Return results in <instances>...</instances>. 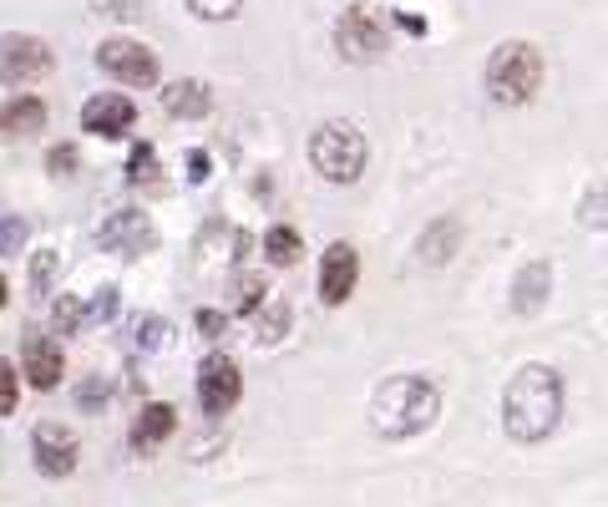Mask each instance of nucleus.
Returning <instances> with one entry per match:
<instances>
[{"instance_id":"aec40b11","label":"nucleus","mask_w":608,"mask_h":507,"mask_svg":"<svg viewBox=\"0 0 608 507\" xmlns=\"http://www.w3.org/2000/svg\"><path fill=\"white\" fill-rule=\"evenodd\" d=\"M167 320H157V314H137L132 320V340H127V351L132 355H157V351H167Z\"/></svg>"},{"instance_id":"7ed1b4c3","label":"nucleus","mask_w":608,"mask_h":507,"mask_svg":"<svg viewBox=\"0 0 608 507\" xmlns=\"http://www.w3.org/2000/svg\"><path fill=\"white\" fill-rule=\"evenodd\" d=\"M487 97L502 107H527L543 86V51L533 41H502L487 61Z\"/></svg>"},{"instance_id":"f3484780","label":"nucleus","mask_w":608,"mask_h":507,"mask_svg":"<svg viewBox=\"0 0 608 507\" xmlns=\"http://www.w3.org/2000/svg\"><path fill=\"white\" fill-rule=\"evenodd\" d=\"M456 249H462V224L456 218H436V224H426V234L416 239V254H421V265H452Z\"/></svg>"},{"instance_id":"f8f14e48","label":"nucleus","mask_w":608,"mask_h":507,"mask_svg":"<svg viewBox=\"0 0 608 507\" xmlns=\"http://www.w3.org/2000/svg\"><path fill=\"white\" fill-rule=\"evenodd\" d=\"M21 371H25V381H31L37 391H56L61 386V371H66V361H61V351H56V340L37 335V330H25V335H21Z\"/></svg>"},{"instance_id":"39448f33","label":"nucleus","mask_w":608,"mask_h":507,"mask_svg":"<svg viewBox=\"0 0 608 507\" xmlns=\"http://www.w3.org/2000/svg\"><path fill=\"white\" fill-rule=\"evenodd\" d=\"M334 46H340L346 61L365 66V61H381L385 51H391V31H385V21L375 15V6H346L340 21H334Z\"/></svg>"},{"instance_id":"bb28decb","label":"nucleus","mask_w":608,"mask_h":507,"mask_svg":"<svg viewBox=\"0 0 608 507\" xmlns=\"http://www.w3.org/2000/svg\"><path fill=\"white\" fill-rule=\"evenodd\" d=\"M21 375L25 371H16V365L0 361V411H6V416H16V401H21Z\"/></svg>"},{"instance_id":"b1692460","label":"nucleus","mask_w":608,"mask_h":507,"mask_svg":"<svg viewBox=\"0 0 608 507\" xmlns=\"http://www.w3.org/2000/svg\"><path fill=\"white\" fill-rule=\"evenodd\" d=\"M198 21H234L244 11V0H183Z\"/></svg>"},{"instance_id":"7c9ffc66","label":"nucleus","mask_w":608,"mask_h":507,"mask_svg":"<svg viewBox=\"0 0 608 507\" xmlns=\"http://www.w3.org/2000/svg\"><path fill=\"white\" fill-rule=\"evenodd\" d=\"M21 239H25V224L16 214H6V244H0V254H21Z\"/></svg>"},{"instance_id":"f03ea898","label":"nucleus","mask_w":608,"mask_h":507,"mask_svg":"<svg viewBox=\"0 0 608 507\" xmlns=\"http://www.w3.org/2000/svg\"><path fill=\"white\" fill-rule=\"evenodd\" d=\"M436 416H442V386L421 371L385 375L381 386H375V396H370V426H375V436H385V442L421 436Z\"/></svg>"},{"instance_id":"dca6fc26","label":"nucleus","mask_w":608,"mask_h":507,"mask_svg":"<svg viewBox=\"0 0 608 507\" xmlns=\"http://www.w3.org/2000/svg\"><path fill=\"white\" fill-rule=\"evenodd\" d=\"M548 290H553L548 259H533V265H523V269H517V279H513V310L517 314H537V310H543V300H548Z\"/></svg>"},{"instance_id":"f257e3e1","label":"nucleus","mask_w":608,"mask_h":507,"mask_svg":"<svg viewBox=\"0 0 608 507\" xmlns=\"http://www.w3.org/2000/svg\"><path fill=\"white\" fill-rule=\"evenodd\" d=\"M563 426V375L553 365L533 361L517 365L507 391H502V432L517 447H537Z\"/></svg>"},{"instance_id":"423d86ee","label":"nucleus","mask_w":608,"mask_h":507,"mask_svg":"<svg viewBox=\"0 0 608 507\" xmlns=\"http://www.w3.org/2000/svg\"><path fill=\"white\" fill-rule=\"evenodd\" d=\"M96 66H102L112 82H122V86H157V56L143 46V41H127V37L102 41Z\"/></svg>"},{"instance_id":"a211bd4d","label":"nucleus","mask_w":608,"mask_h":507,"mask_svg":"<svg viewBox=\"0 0 608 507\" xmlns=\"http://www.w3.org/2000/svg\"><path fill=\"white\" fill-rule=\"evenodd\" d=\"M47 102L41 97H11L6 107H0V133H11V137H25V133H41L47 127Z\"/></svg>"},{"instance_id":"ddd939ff","label":"nucleus","mask_w":608,"mask_h":507,"mask_svg":"<svg viewBox=\"0 0 608 507\" xmlns=\"http://www.w3.org/2000/svg\"><path fill=\"white\" fill-rule=\"evenodd\" d=\"M132 122H137V102L122 97V92H102L82 107V127L96 137H122Z\"/></svg>"},{"instance_id":"c85d7f7f","label":"nucleus","mask_w":608,"mask_h":507,"mask_svg":"<svg viewBox=\"0 0 608 507\" xmlns=\"http://www.w3.org/2000/svg\"><path fill=\"white\" fill-rule=\"evenodd\" d=\"M47 168H51V178H72V173H76V147H72V143H61V147H51V157H47Z\"/></svg>"},{"instance_id":"9b49d317","label":"nucleus","mask_w":608,"mask_h":507,"mask_svg":"<svg viewBox=\"0 0 608 507\" xmlns=\"http://www.w3.org/2000/svg\"><path fill=\"white\" fill-rule=\"evenodd\" d=\"M355 279H360V254L355 244H330L320 259V300L324 304H346L355 294Z\"/></svg>"},{"instance_id":"393cba45","label":"nucleus","mask_w":608,"mask_h":507,"mask_svg":"<svg viewBox=\"0 0 608 507\" xmlns=\"http://www.w3.org/2000/svg\"><path fill=\"white\" fill-rule=\"evenodd\" d=\"M117 304H122V294L112 290V284H102V290L92 294V304H86V330H92V325H107L112 314H117Z\"/></svg>"},{"instance_id":"412c9836","label":"nucleus","mask_w":608,"mask_h":507,"mask_svg":"<svg viewBox=\"0 0 608 507\" xmlns=\"http://www.w3.org/2000/svg\"><path fill=\"white\" fill-rule=\"evenodd\" d=\"M264 254H269V265H299V254H305V239H299V229H289V224H275V229L264 234Z\"/></svg>"},{"instance_id":"a878e982","label":"nucleus","mask_w":608,"mask_h":507,"mask_svg":"<svg viewBox=\"0 0 608 507\" xmlns=\"http://www.w3.org/2000/svg\"><path fill=\"white\" fill-rule=\"evenodd\" d=\"M56 269H61L56 249H41L37 259H31V290H37V294H47V290H51V279H56Z\"/></svg>"},{"instance_id":"c756f323","label":"nucleus","mask_w":608,"mask_h":507,"mask_svg":"<svg viewBox=\"0 0 608 507\" xmlns=\"http://www.w3.org/2000/svg\"><path fill=\"white\" fill-rule=\"evenodd\" d=\"M193 325H198V335L218 340V335H224L228 320H224V310H198V314H193Z\"/></svg>"},{"instance_id":"cd10ccee","label":"nucleus","mask_w":608,"mask_h":507,"mask_svg":"<svg viewBox=\"0 0 608 507\" xmlns=\"http://www.w3.org/2000/svg\"><path fill=\"white\" fill-rule=\"evenodd\" d=\"M112 396V381L107 375H92V381H86V391H76V406L82 411H102V401Z\"/></svg>"},{"instance_id":"6e6552de","label":"nucleus","mask_w":608,"mask_h":507,"mask_svg":"<svg viewBox=\"0 0 608 507\" xmlns=\"http://www.w3.org/2000/svg\"><path fill=\"white\" fill-rule=\"evenodd\" d=\"M51 66H56V56H51V46L41 37L11 31V37L0 41V76H6V86L37 82V76H47Z\"/></svg>"},{"instance_id":"9d476101","label":"nucleus","mask_w":608,"mask_h":507,"mask_svg":"<svg viewBox=\"0 0 608 507\" xmlns=\"http://www.w3.org/2000/svg\"><path fill=\"white\" fill-rule=\"evenodd\" d=\"M31 462H37L41 477H72L76 462H82V447H76V436L66 426H37L31 432Z\"/></svg>"},{"instance_id":"4468645a","label":"nucleus","mask_w":608,"mask_h":507,"mask_svg":"<svg viewBox=\"0 0 608 507\" xmlns=\"http://www.w3.org/2000/svg\"><path fill=\"white\" fill-rule=\"evenodd\" d=\"M173 432H178V411L167 406V401H147V406L137 411V416H132L127 447L137 452V457H147V452H157Z\"/></svg>"},{"instance_id":"4be33fe9","label":"nucleus","mask_w":608,"mask_h":507,"mask_svg":"<svg viewBox=\"0 0 608 507\" xmlns=\"http://www.w3.org/2000/svg\"><path fill=\"white\" fill-rule=\"evenodd\" d=\"M51 325H56L61 335H82L86 330V304L76 300V294H56V304H51Z\"/></svg>"},{"instance_id":"6ab92c4d","label":"nucleus","mask_w":608,"mask_h":507,"mask_svg":"<svg viewBox=\"0 0 608 507\" xmlns=\"http://www.w3.org/2000/svg\"><path fill=\"white\" fill-rule=\"evenodd\" d=\"M289 320H295V310H289V300H264L259 304V314H254V340L259 345H279L285 340V330H289Z\"/></svg>"},{"instance_id":"20e7f679","label":"nucleus","mask_w":608,"mask_h":507,"mask_svg":"<svg viewBox=\"0 0 608 507\" xmlns=\"http://www.w3.org/2000/svg\"><path fill=\"white\" fill-rule=\"evenodd\" d=\"M310 163L324 183H355L370 163V147H365V133L355 122L334 117V122H320L310 133Z\"/></svg>"},{"instance_id":"0eeeda50","label":"nucleus","mask_w":608,"mask_h":507,"mask_svg":"<svg viewBox=\"0 0 608 507\" xmlns=\"http://www.w3.org/2000/svg\"><path fill=\"white\" fill-rule=\"evenodd\" d=\"M157 239L153 218L143 214V208H117V214L102 218V229H96V244L107 254H117V259H137V254H147Z\"/></svg>"},{"instance_id":"2f4dec72","label":"nucleus","mask_w":608,"mask_h":507,"mask_svg":"<svg viewBox=\"0 0 608 507\" xmlns=\"http://www.w3.org/2000/svg\"><path fill=\"white\" fill-rule=\"evenodd\" d=\"M208 168H214V163H208V153H198V147H193V153H188V178L203 183V178H208Z\"/></svg>"},{"instance_id":"2eb2a0df","label":"nucleus","mask_w":608,"mask_h":507,"mask_svg":"<svg viewBox=\"0 0 608 507\" xmlns=\"http://www.w3.org/2000/svg\"><path fill=\"white\" fill-rule=\"evenodd\" d=\"M157 97H163V112H167V117H178V122H203L208 112H214V92H208L203 82H193V76L167 82Z\"/></svg>"},{"instance_id":"5701e85b","label":"nucleus","mask_w":608,"mask_h":507,"mask_svg":"<svg viewBox=\"0 0 608 507\" xmlns=\"http://www.w3.org/2000/svg\"><path fill=\"white\" fill-rule=\"evenodd\" d=\"M127 183L132 188H157V153L147 143L132 147V163H127Z\"/></svg>"},{"instance_id":"1a4fd4ad","label":"nucleus","mask_w":608,"mask_h":507,"mask_svg":"<svg viewBox=\"0 0 608 507\" xmlns=\"http://www.w3.org/2000/svg\"><path fill=\"white\" fill-rule=\"evenodd\" d=\"M239 396H244L239 365L228 361V355H208V361L198 365V406L208 411V416H228V411L239 406Z\"/></svg>"}]
</instances>
